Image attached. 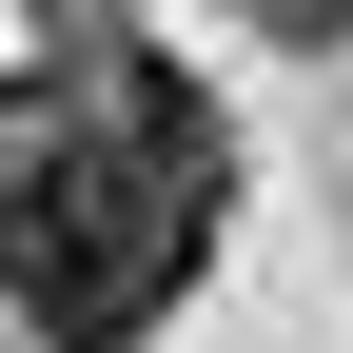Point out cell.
Wrapping results in <instances>:
<instances>
[{
    "mask_svg": "<svg viewBox=\"0 0 353 353\" xmlns=\"http://www.w3.org/2000/svg\"><path fill=\"white\" fill-rule=\"evenodd\" d=\"M196 275V216H157L99 138H0V294L39 353H138Z\"/></svg>",
    "mask_w": 353,
    "mask_h": 353,
    "instance_id": "cell-1",
    "label": "cell"
},
{
    "mask_svg": "<svg viewBox=\"0 0 353 353\" xmlns=\"http://www.w3.org/2000/svg\"><path fill=\"white\" fill-rule=\"evenodd\" d=\"M118 176H138L157 216H216V196H236V138H216V99H196L176 59L118 79Z\"/></svg>",
    "mask_w": 353,
    "mask_h": 353,
    "instance_id": "cell-2",
    "label": "cell"
},
{
    "mask_svg": "<svg viewBox=\"0 0 353 353\" xmlns=\"http://www.w3.org/2000/svg\"><path fill=\"white\" fill-rule=\"evenodd\" d=\"M255 39H353V0H236Z\"/></svg>",
    "mask_w": 353,
    "mask_h": 353,
    "instance_id": "cell-3",
    "label": "cell"
}]
</instances>
